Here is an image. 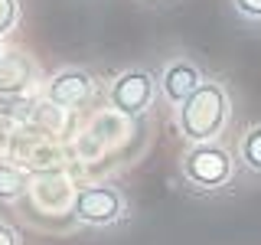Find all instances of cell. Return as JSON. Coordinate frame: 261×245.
Here are the masks:
<instances>
[{"label": "cell", "mask_w": 261, "mask_h": 245, "mask_svg": "<svg viewBox=\"0 0 261 245\" xmlns=\"http://www.w3.org/2000/svg\"><path fill=\"white\" fill-rule=\"evenodd\" d=\"M16 23V0H0V36Z\"/></svg>", "instance_id": "cell-10"}, {"label": "cell", "mask_w": 261, "mask_h": 245, "mask_svg": "<svg viewBox=\"0 0 261 245\" xmlns=\"http://www.w3.org/2000/svg\"><path fill=\"white\" fill-rule=\"evenodd\" d=\"M92 95V79L79 69H65L49 82V102L56 105H82Z\"/></svg>", "instance_id": "cell-6"}, {"label": "cell", "mask_w": 261, "mask_h": 245, "mask_svg": "<svg viewBox=\"0 0 261 245\" xmlns=\"http://www.w3.org/2000/svg\"><path fill=\"white\" fill-rule=\"evenodd\" d=\"M160 85H163V95H167L173 105H183L186 98H190L196 88L202 85V76H199V69H196L193 62L176 59V62L167 65V72H163Z\"/></svg>", "instance_id": "cell-5"}, {"label": "cell", "mask_w": 261, "mask_h": 245, "mask_svg": "<svg viewBox=\"0 0 261 245\" xmlns=\"http://www.w3.org/2000/svg\"><path fill=\"white\" fill-rule=\"evenodd\" d=\"M23 190H27V177L16 167L0 163V203H10L16 196H23Z\"/></svg>", "instance_id": "cell-9"}, {"label": "cell", "mask_w": 261, "mask_h": 245, "mask_svg": "<svg viewBox=\"0 0 261 245\" xmlns=\"http://www.w3.org/2000/svg\"><path fill=\"white\" fill-rule=\"evenodd\" d=\"M0 245H16V235H13V229L0 226Z\"/></svg>", "instance_id": "cell-12"}, {"label": "cell", "mask_w": 261, "mask_h": 245, "mask_svg": "<svg viewBox=\"0 0 261 245\" xmlns=\"http://www.w3.org/2000/svg\"><path fill=\"white\" fill-rule=\"evenodd\" d=\"M235 10L242 16H248V20H261V0H232Z\"/></svg>", "instance_id": "cell-11"}, {"label": "cell", "mask_w": 261, "mask_h": 245, "mask_svg": "<svg viewBox=\"0 0 261 245\" xmlns=\"http://www.w3.org/2000/svg\"><path fill=\"white\" fill-rule=\"evenodd\" d=\"M242 163L251 174H261V125L248 128L242 137Z\"/></svg>", "instance_id": "cell-8"}, {"label": "cell", "mask_w": 261, "mask_h": 245, "mask_svg": "<svg viewBox=\"0 0 261 245\" xmlns=\"http://www.w3.org/2000/svg\"><path fill=\"white\" fill-rule=\"evenodd\" d=\"M232 157H228V151L216 144H196L190 154L183 157V174L190 183L202 186V190H216V186H222L232 180Z\"/></svg>", "instance_id": "cell-2"}, {"label": "cell", "mask_w": 261, "mask_h": 245, "mask_svg": "<svg viewBox=\"0 0 261 245\" xmlns=\"http://www.w3.org/2000/svg\"><path fill=\"white\" fill-rule=\"evenodd\" d=\"M72 209L88 226H111L121 216L124 203H121V193L114 186H85V190H79Z\"/></svg>", "instance_id": "cell-4"}, {"label": "cell", "mask_w": 261, "mask_h": 245, "mask_svg": "<svg viewBox=\"0 0 261 245\" xmlns=\"http://www.w3.org/2000/svg\"><path fill=\"white\" fill-rule=\"evenodd\" d=\"M179 131L196 144H209L228 121V95L219 82H202L196 92L179 105Z\"/></svg>", "instance_id": "cell-1"}, {"label": "cell", "mask_w": 261, "mask_h": 245, "mask_svg": "<svg viewBox=\"0 0 261 245\" xmlns=\"http://www.w3.org/2000/svg\"><path fill=\"white\" fill-rule=\"evenodd\" d=\"M153 92H157V82H153L150 72L130 69V72H124V76L114 79V85H111V105L121 114H141L147 105L153 102Z\"/></svg>", "instance_id": "cell-3"}, {"label": "cell", "mask_w": 261, "mask_h": 245, "mask_svg": "<svg viewBox=\"0 0 261 245\" xmlns=\"http://www.w3.org/2000/svg\"><path fill=\"white\" fill-rule=\"evenodd\" d=\"M33 82V62L23 53H0V95H16Z\"/></svg>", "instance_id": "cell-7"}]
</instances>
